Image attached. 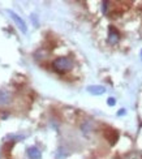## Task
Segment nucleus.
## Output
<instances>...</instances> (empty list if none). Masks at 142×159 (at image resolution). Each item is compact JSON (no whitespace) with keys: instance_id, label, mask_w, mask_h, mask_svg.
<instances>
[{"instance_id":"f257e3e1","label":"nucleus","mask_w":142,"mask_h":159,"mask_svg":"<svg viewBox=\"0 0 142 159\" xmlns=\"http://www.w3.org/2000/svg\"><path fill=\"white\" fill-rule=\"evenodd\" d=\"M52 67L57 73H66V72H69L73 68V60L71 57H66V56L57 57L53 60Z\"/></svg>"},{"instance_id":"f03ea898","label":"nucleus","mask_w":142,"mask_h":159,"mask_svg":"<svg viewBox=\"0 0 142 159\" xmlns=\"http://www.w3.org/2000/svg\"><path fill=\"white\" fill-rule=\"evenodd\" d=\"M7 13H8L9 17L13 20V21H15V24L17 25V28H18V29L21 30V31L24 33V34H25V33L28 31V28H26V24H25L24 20H22L21 17H20L18 15H16L15 12H12L11 9H7Z\"/></svg>"},{"instance_id":"7ed1b4c3","label":"nucleus","mask_w":142,"mask_h":159,"mask_svg":"<svg viewBox=\"0 0 142 159\" xmlns=\"http://www.w3.org/2000/svg\"><path fill=\"white\" fill-rule=\"evenodd\" d=\"M120 41V33L113 28V26H108V38H107V42L110 44H116Z\"/></svg>"},{"instance_id":"20e7f679","label":"nucleus","mask_w":142,"mask_h":159,"mask_svg":"<svg viewBox=\"0 0 142 159\" xmlns=\"http://www.w3.org/2000/svg\"><path fill=\"white\" fill-rule=\"evenodd\" d=\"M87 91L93 95H102L106 93V88L102 85H90L87 86Z\"/></svg>"},{"instance_id":"39448f33","label":"nucleus","mask_w":142,"mask_h":159,"mask_svg":"<svg viewBox=\"0 0 142 159\" xmlns=\"http://www.w3.org/2000/svg\"><path fill=\"white\" fill-rule=\"evenodd\" d=\"M104 137L107 138L108 141L111 142V145H113L115 142L117 141V138H119V133L115 129H107L104 132Z\"/></svg>"},{"instance_id":"423d86ee","label":"nucleus","mask_w":142,"mask_h":159,"mask_svg":"<svg viewBox=\"0 0 142 159\" xmlns=\"http://www.w3.org/2000/svg\"><path fill=\"white\" fill-rule=\"evenodd\" d=\"M28 155L30 159H40L42 158V153L37 146H30L28 149Z\"/></svg>"},{"instance_id":"0eeeda50","label":"nucleus","mask_w":142,"mask_h":159,"mask_svg":"<svg viewBox=\"0 0 142 159\" xmlns=\"http://www.w3.org/2000/svg\"><path fill=\"white\" fill-rule=\"evenodd\" d=\"M11 94L8 91H5V90H2L0 91V106H5V104H8L11 102Z\"/></svg>"},{"instance_id":"6e6552de","label":"nucleus","mask_w":142,"mask_h":159,"mask_svg":"<svg viewBox=\"0 0 142 159\" xmlns=\"http://www.w3.org/2000/svg\"><path fill=\"white\" fill-rule=\"evenodd\" d=\"M108 5H110V3H108V2H103V3H102V11H103V15H107V12H108Z\"/></svg>"},{"instance_id":"1a4fd4ad","label":"nucleus","mask_w":142,"mask_h":159,"mask_svg":"<svg viewBox=\"0 0 142 159\" xmlns=\"http://www.w3.org/2000/svg\"><path fill=\"white\" fill-rule=\"evenodd\" d=\"M107 104L108 106H111V107H112V106H115V104H116V99H115V98H108L107 99Z\"/></svg>"},{"instance_id":"9d476101","label":"nucleus","mask_w":142,"mask_h":159,"mask_svg":"<svg viewBox=\"0 0 142 159\" xmlns=\"http://www.w3.org/2000/svg\"><path fill=\"white\" fill-rule=\"evenodd\" d=\"M125 114H126V110H124V108H121V110L117 112L119 116H123V115H125Z\"/></svg>"},{"instance_id":"9b49d317","label":"nucleus","mask_w":142,"mask_h":159,"mask_svg":"<svg viewBox=\"0 0 142 159\" xmlns=\"http://www.w3.org/2000/svg\"><path fill=\"white\" fill-rule=\"evenodd\" d=\"M141 59H142V50H141Z\"/></svg>"}]
</instances>
